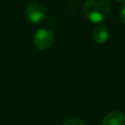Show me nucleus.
<instances>
[{
	"mask_svg": "<svg viewBox=\"0 0 125 125\" xmlns=\"http://www.w3.org/2000/svg\"><path fill=\"white\" fill-rule=\"evenodd\" d=\"M85 17L92 22H101L110 12L109 0H86L83 6Z\"/></svg>",
	"mask_w": 125,
	"mask_h": 125,
	"instance_id": "obj_1",
	"label": "nucleus"
},
{
	"mask_svg": "<svg viewBox=\"0 0 125 125\" xmlns=\"http://www.w3.org/2000/svg\"><path fill=\"white\" fill-rule=\"evenodd\" d=\"M54 41H55L54 32L51 29H47V28H42L37 30L32 38L33 45L40 50L48 49L53 45Z\"/></svg>",
	"mask_w": 125,
	"mask_h": 125,
	"instance_id": "obj_2",
	"label": "nucleus"
},
{
	"mask_svg": "<svg viewBox=\"0 0 125 125\" xmlns=\"http://www.w3.org/2000/svg\"><path fill=\"white\" fill-rule=\"evenodd\" d=\"M25 17L34 23L41 22L47 16L46 8L38 2H31L25 7Z\"/></svg>",
	"mask_w": 125,
	"mask_h": 125,
	"instance_id": "obj_3",
	"label": "nucleus"
},
{
	"mask_svg": "<svg viewBox=\"0 0 125 125\" xmlns=\"http://www.w3.org/2000/svg\"><path fill=\"white\" fill-rule=\"evenodd\" d=\"M102 125H125V115L121 111H111L103 119Z\"/></svg>",
	"mask_w": 125,
	"mask_h": 125,
	"instance_id": "obj_4",
	"label": "nucleus"
},
{
	"mask_svg": "<svg viewBox=\"0 0 125 125\" xmlns=\"http://www.w3.org/2000/svg\"><path fill=\"white\" fill-rule=\"evenodd\" d=\"M109 37V31L104 25L97 26L93 30V39L98 44H104Z\"/></svg>",
	"mask_w": 125,
	"mask_h": 125,
	"instance_id": "obj_5",
	"label": "nucleus"
},
{
	"mask_svg": "<svg viewBox=\"0 0 125 125\" xmlns=\"http://www.w3.org/2000/svg\"><path fill=\"white\" fill-rule=\"evenodd\" d=\"M63 125H87L83 120L78 119V118H71L68 119L63 123Z\"/></svg>",
	"mask_w": 125,
	"mask_h": 125,
	"instance_id": "obj_6",
	"label": "nucleus"
},
{
	"mask_svg": "<svg viewBox=\"0 0 125 125\" xmlns=\"http://www.w3.org/2000/svg\"><path fill=\"white\" fill-rule=\"evenodd\" d=\"M119 19L120 21L125 23V5L120 9V12H119Z\"/></svg>",
	"mask_w": 125,
	"mask_h": 125,
	"instance_id": "obj_7",
	"label": "nucleus"
},
{
	"mask_svg": "<svg viewBox=\"0 0 125 125\" xmlns=\"http://www.w3.org/2000/svg\"><path fill=\"white\" fill-rule=\"evenodd\" d=\"M116 1H119V2H125V0H116Z\"/></svg>",
	"mask_w": 125,
	"mask_h": 125,
	"instance_id": "obj_8",
	"label": "nucleus"
}]
</instances>
